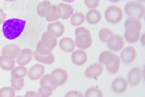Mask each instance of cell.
Instances as JSON below:
<instances>
[{
  "label": "cell",
  "mask_w": 145,
  "mask_h": 97,
  "mask_svg": "<svg viewBox=\"0 0 145 97\" xmlns=\"http://www.w3.org/2000/svg\"><path fill=\"white\" fill-rule=\"evenodd\" d=\"M125 14L129 17H135L142 19L145 14L144 5L137 1H130L128 2L124 7Z\"/></svg>",
  "instance_id": "7a4b0ae2"
},
{
  "label": "cell",
  "mask_w": 145,
  "mask_h": 97,
  "mask_svg": "<svg viewBox=\"0 0 145 97\" xmlns=\"http://www.w3.org/2000/svg\"><path fill=\"white\" fill-rule=\"evenodd\" d=\"M114 34L113 31L109 28H102L98 33L99 39L103 42L106 43L112 36Z\"/></svg>",
  "instance_id": "4dcf8cb0"
},
{
  "label": "cell",
  "mask_w": 145,
  "mask_h": 97,
  "mask_svg": "<svg viewBox=\"0 0 145 97\" xmlns=\"http://www.w3.org/2000/svg\"><path fill=\"white\" fill-rule=\"evenodd\" d=\"M21 49L16 44H9L5 45L1 50V56L9 59H15L20 55Z\"/></svg>",
  "instance_id": "8992f818"
},
{
  "label": "cell",
  "mask_w": 145,
  "mask_h": 97,
  "mask_svg": "<svg viewBox=\"0 0 145 97\" xmlns=\"http://www.w3.org/2000/svg\"><path fill=\"white\" fill-rule=\"evenodd\" d=\"M128 83L126 79L123 77H118L115 79L112 83V90L118 95L124 94L128 89Z\"/></svg>",
  "instance_id": "30bf717a"
},
{
  "label": "cell",
  "mask_w": 145,
  "mask_h": 97,
  "mask_svg": "<svg viewBox=\"0 0 145 97\" xmlns=\"http://www.w3.org/2000/svg\"><path fill=\"white\" fill-rule=\"evenodd\" d=\"M37 61L44 65H51L55 61V57L52 53L48 55H41L37 51H34V57Z\"/></svg>",
  "instance_id": "603a6c76"
},
{
  "label": "cell",
  "mask_w": 145,
  "mask_h": 97,
  "mask_svg": "<svg viewBox=\"0 0 145 97\" xmlns=\"http://www.w3.org/2000/svg\"><path fill=\"white\" fill-rule=\"evenodd\" d=\"M65 97H82L83 95L81 92L75 90H71L67 92L65 95Z\"/></svg>",
  "instance_id": "74e56055"
},
{
  "label": "cell",
  "mask_w": 145,
  "mask_h": 97,
  "mask_svg": "<svg viewBox=\"0 0 145 97\" xmlns=\"http://www.w3.org/2000/svg\"><path fill=\"white\" fill-rule=\"evenodd\" d=\"M71 61L76 66H81L85 64L88 59V55L84 50H77L74 51L71 54Z\"/></svg>",
  "instance_id": "9a60e30c"
},
{
  "label": "cell",
  "mask_w": 145,
  "mask_h": 97,
  "mask_svg": "<svg viewBox=\"0 0 145 97\" xmlns=\"http://www.w3.org/2000/svg\"><path fill=\"white\" fill-rule=\"evenodd\" d=\"M140 30L135 27H129L125 29L124 37L130 43H136L139 40Z\"/></svg>",
  "instance_id": "2e32d148"
},
{
  "label": "cell",
  "mask_w": 145,
  "mask_h": 97,
  "mask_svg": "<svg viewBox=\"0 0 145 97\" xmlns=\"http://www.w3.org/2000/svg\"><path fill=\"white\" fill-rule=\"evenodd\" d=\"M116 55L111 51H104L101 53L98 57L99 62L106 66L110 65L114 60H115Z\"/></svg>",
  "instance_id": "7402d4cb"
},
{
  "label": "cell",
  "mask_w": 145,
  "mask_h": 97,
  "mask_svg": "<svg viewBox=\"0 0 145 97\" xmlns=\"http://www.w3.org/2000/svg\"><path fill=\"white\" fill-rule=\"evenodd\" d=\"M34 57V51L29 48L21 50L20 55L16 59V63L18 65L26 66L28 65Z\"/></svg>",
  "instance_id": "7c38bea8"
},
{
  "label": "cell",
  "mask_w": 145,
  "mask_h": 97,
  "mask_svg": "<svg viewBox=\"0 0 145 97\" xmlns=\"http://www.w3.org/2000/svg\"><path fill=\"white\" fill-rule=\"evenodd\" d=\"M40 86L41 88L50 91H55L57 87V82L53 75H44L40 80Z\"/></svg>",
  "instance_id": "5b68a950"
},
{
  "label": "cell",
  "mask_w": 145,
  "mask_h": 97,
  "mask_svg": "<svg viewBox=\"0 0 145 97\" xmlns=\"http://www.w3.org/2000/svg\"><path fill=\"white\" fill-rule=\"evenodd\" d=\"M121 60L120 57L116 55V58L114 61L109 65L106 66V70L108 73L112 75H115L119 71L120 68Z\"/></svg>",
  "instance_id": "f546056e"
},
{
  "label": "cell",
  "mask_w": 145,
  "mask_h": 97,
  "mask_svg": "<svg viewBox=\"0 0 145 97\" xmlns=\"http://www.w3.org/2000/svg\"><path fill=\"white\" fill-rule=\"evenodd\" d=\"M144 37H145V34L143 33V34L142 35L141 37L140 36V38H139L140 40V41H141L142 44L143 45H144V44H145V43H144Z\"/></svg>",
  "instance_id": "b9f144b4"
},
{
  "label": "cell",
  "mask_w": 145,
  "mask_h": 97,
  "mask_svg": "<svg viewBox=\"0 0 145 97\" xmlns=\"http://www.w3.org/2000/svg\"><path fill=\"white\" fill-rule=\"evenodd\" d=\"M45 68L42 64H37L31 66L27 72V76L31 80H37L40 79L44 75Z\"/></svg>",
  "instance_id": "4fadbf2b"
},
{
  "label": "cell",
  "mask_w": 145,
  "mask_h": 97,
  "mask_svg": "<svg viewBox=\"0 0 145 97\" xmlns=\"http://www.w3.org/2000/svg\"><path fill=\"white\" fill-rule=\"evenodd\" d=\"M7 14L4 12V10L0 8V24H3L4 22L6 20Z\"/></svg>",
  "instance_id": "60d3db41"
},
{
  "label": "cell",
  "mask_w": 145,
  "mask_h": 97,
  "mask_svg": "<svg viewBox=\"0 0 145 97\" xmlns=\"http://www.w3.org/2000/svg\"><path fill=\"white\" fill-rule=\"evenodd\" d=\"M106 43L107 47L114 52L121 51L125 45L124 40L120 34H113Z\"/></svg>",
  "instance_id": "52a82bcc"
},
{
  "label": "cell",
  "mask_w": 145,
  "mask_h": 97,
  "mask_svg": "<svg viewBox=\"0 0 145 97\" xmlns=\"http://www.w3.org/2000/svg\"><path fill=\"white\" fill-rule=\"evenodd\" d=\"M58 6L62 10V16L60 19L63 20L69 19L74 13L73 8L69 4L61 3L58 4Z\"/></svg>",
  "instance_id": "d4e9b609"
},
{
  "label": "cell",
  "mask_w": 145,
  "mask_h": 97,
  "mask_svg": "<svg viewBox=\"0 0 145 97\" xmlns=\"http://www.w3.org/2000/svg\"><path fill=\"white\" fill-rule=\"evenodd\" d=\"M5 1L7 2H14V1H15L16 0H5Z\"/></svg>",
  "instance_id": "f6af8a7d"
},
{
  "label": "cell",
  "mask_w": 145,
  "mask_h": 97,
  "mask_svg": "<svg viewBox=\"0 0 145 97\" xmlns=\"http://www.w3.org/2000/svg\"><path fill=\"white\" fill-rule=\"evenodd\" d=\"M52 4L49 1H45L40 2L36 7V10L38 15L42 18H45L50 14L51 11Z\"/></svg>",
  "instance_id": "d6986e66"
},
{
  "label": "cell",
  "mask_w": 145,
  "mask_h": 97,
  "mask_svg": "<svg viewBox=\"0 0 145 97\" xmlns=\"http://www.w3.org/2000/svg\"><path fill=\"white\" fill-rule=\"evenodd\" d=\"M84 4L89 9H96L97 8L99 4V0H84Z\"/></svg>",
  "instance_id": "d590c367"
},
{
  "label": "cell",
  "mask_w": 145,
  "mask_h": 97,
  "mask_svg": "<svg viewBox=\"0 0 145 97\" xmlns=\"http://www.w3.org/2000/svg\"><path fill=\"white\" fill-rule=\"evenodd\" d=\"M10 85L11 87L15 91H20L25 86V81H24L23 79H18L11 77Z\"/></svg>",
  "instance_id": "1f68e13d"
},
{
  "label": "cell",
  "mask_w": 145,
  "mask_h": 97,
  "mask_svg": "<svg viewBox=\"0 0 145 97\" xmlns=\"http://www.w3.org/2000/svg\"><path fill=\"white\" fill-rule=\"evenodd\" d=\"M46 30L48 33L57 38L62 37L65 31V28L63 24L60 21L50 22L47 26Z\"/></svg>",
  "instance_id": "9c48e42d"
},
{
  "label": "cell",
  "mask_w": 145,
  "mask_h": 97,
  "mask_svg": "<svg viewBox=\"0 0 145 97\" xmlns=\"http://www.w3.org/2000/svg\"><path fill=\"white\" fill-rule=\"evenodd\" d=\"M75 36L82 34H90L91 32L90 31L87 29L86 28H84V27H78L75 29Z\"/></svg>",
  "instance_id": "8d00e7d4"
},
{
  "label": "cell",
  "mask_w": 145,
  "mask_h": 97,
  "mask_svg": "<svg viewBox=\"0 0 145 97\" xmlns=\"http://www.w3.org/2000/svg\"><path fill=\"white\" fill-rule=\"evenodd\" d=\"M103 72V66L98 63L89 66L84 71V75L88 79H95L99 77Z\"/></svg>",
  "instance_id": "5bb4252c"
},
{
  "label": "cell",
  "mask_w": 145,
  "mask_h": 97,
  "mask_svg": "<svg viewBox=\"0 0 145 97\" xmlns=\"http://www.w3.org/2000/svg\"><path fill=\"white\" fill-rule=\"evenodd\" d=\"M76 46L81 50H86L89 48L92 44L91 34H82L76 37Z\"/></svg>",
  "instance_id": "8fae6325"
},
{
  "label": "cell",
  "mask_w": 145,
  "mask_h": 97,
  "mask_svg": "<svg viewBox=\"0 0 145 97\" xmlns=\"http://www.w3.org/2000/svg\"><path fill=\"white\" fill-rule=\"evenodd\" d=\"M124 13L120 7L112 5L108 7L105 11V18L106 20L112 24H117L121 21Z\"/></svg>",
  "instance_id": "3957f363"
},
{
  "label": "cell",
  "mask_w": 145,
  "mask_h": 97,
  "mask_svg": "<svg viewBox=\"0 0 145 97\" xmlns=\"http://www.w3.org/2000/svg\"><path fill=\"white\" fill-rule=\"evenodd\" d=\"M87 22L91 25H96L102 19V15L100 11L97 9H91L85 15Z\"/></svg>",
  "instance_id": "44dd1931"
},
{
  "label": "cell",
  "mask_w": 145,
  "mask_h": 97,
  "mask_svg": "<svg viewBox=\"0 0 145 97\" xmlns=\"http://www.w3.org/2000/svg\"><path fill=\"white\" fill-rule=\"evenodd\" d=\"M62 16V10L58 5L52 4L51 12L45 17L46 20L48 22H53L57 21Z\"/></svg>",
  "instance_id": "cb8c5ba5"
},
{
  "label": "cell",
  "mask_w": 145,
  "mask_h": 97,
  "mask_svg": "<svg viewBox=\"0 0 145 97\" xmlns=\"http://www.w3.org/2000/svg\"><path fill=\"white\" fill-rule=\"evenodd\" d=\"M27 72L28 70L25 66L19 65L18 66L15 67L10 71L11 77L18 79H23L27 76Z\"/></svg>",
  "instance_id": "484cf974"
},
{
  "label": "cell",
  "mask_w": 145,
  "mask_h": 97,
  "mask_svg": "<svg viewBox=\"0 0 145 97\" xmlns=\"http://www.w3.org/2000/svg\"><path fill=\"white\" fill-rule=\"evenodd\" d=\"M103 96V94L101 90L95 87L89 88L85 93L86 97H102Z\"/></svg>",
  "instance_id": "d6a6232c"
},
{
  "label": "cell",
  "mask_w": 145,
  "mask_h": 97,
  "mask_svg": "<svg viewBox=\"0 0 145 97\" xmlns=\"http://www.w3.org/2000/svg\"><path fill=\"white\" fill-rule=\"evenodd\" d=\"M142 23L140 20L135 17H129L126 19L124 23L125 29L129 27H135L140 29H142Z\"/></svg>",
  "instance_id": "f1b7e54d"
},
{
  "label": "cell",
  "mask_w": 145,
  "mask_h": 97,
  "mask_svg": "<svg viewBox=\"0 0 145 97\" xmlns=\"http://www.w3.org/2000/svg\"><path fill=\"white\" fill-rule=\"evenodd\" d=\"M16 60L15 59H9L0 56V68L5 71H11L15 67Z\"/></svg>",
  "instance_id": "4316f807"
},
{
  "label": "cell",
  "mask_w": 145,
  "mask_h": 97,
  "mask_svg": "<svg viewBox=\"0 0 145 97\" xmlns=\"http://www.w3.org/2000/svg\"><path fill=\"white\" fill-rule=\"evenodd\" d=\"M51 74L55 77L57 82L58 87L63 86L68 80L67 72L63 69L57 68L51 72Z\"/></svg>",
  "instance_id": "ffe728a7"
},
{
  "label": "cell",
  "mask_w": 145,
  "mask_h": 97,
  "mask_svg": "<svg viewBox=\"0 0 145 97\" xmlns=\"http://www.w3.org/2000/svg\"><path fill=\"white\" fill-rule=\"evenodd\" d=\"M59 46L60 50L65 52H73L76 48L74 40L70 37H63L59 42Z\"/></svg>",
  "instance_id": "e0dca14e"
},
{
  "label": "cell",
  "mask_w": 145,
  "mask_h": 97,
  "mask_svg": "<svg viewBox=\"0 0 145 97\" xmlns=\"http://www.w3.org/2000/svg\"><path fill=\"white\" fill-rule=\"evenodd\" d=\"M26 23V20L19 18H10L5 20L2 25L4 37L10 41L17 39L25 30Z\"/></svg>",
  "instance_id": "6da1fadb"
},
{
  "label": "cell",
  "mask_w": 145,
  "mask_h": 97,
  "mask_svg": "<svg viewBox=\"0 0 145 97\" xmlns=\"http://www.w3.org/2000/svg\"><path fill=\"white\" fill-rule=\"evenodd\" d=\"M138 1L139 2H140V3H142L145 2V0H138Z\"/></svg>",
  "instance_id": "bcb514c9"
},
{
  "label": "cell",
  "mask_w": 145,
  "mask_h": 97,
  "mask_svg": "<svg viewBox=\"0 0 145 97\" xmlns=\"http://www.w3.org/2000/svg\"><path fill=\"white\" fill-rule=\"evenodd\" d=\"M137 55V52L135 48L133 46H129L125 47L121 52L119 57L123 63L125 64H131L135 61Z\"/></svg>",
  "instance_id": "ba28073f"
},
{
  "label": "cell",
  "mask_w": 145,
  "mask_h": 97,
  "mask_svg": "<svg viewBox=\"0 0 145 97\" xmlns=\"http://www.w3.org/2000/svg\"><path fill=\"white\" fill-rule=\"evenodd\" d=\"M62 1L67 3H73L75 0H62Z\"/></svg>",
  "instance_id": "7bdbcfd3"
},
{
  "label": "cell",
  "mask_w": 145,
  "mask_h": 97,
  "mask_svg": "<svg viewBox=\"0 0 145 97\" xmlns=\"http://www.w3.org/2000/svg\"><path fill=\"white\" fill-rule=\"evenodd\" d=\"M143 76V71L139 67L132 68L128 73V83L132 87H136L140 84Z\"/></svg>",
  "instance_id": "277c9868"
},
{
  "label": "cell",
  "mask_w": 145,
  "mask_h": 97,
  "mask_svg": "<svg viewBox=\"0 0 145 97\" xmlns=\"http://www.w3.org/2000/svg\"><path fill=\"white\" fill-rule=\"evenodd\" d=\"M52 92H53V91H47V90H45L41 87H40L38 90V93H39L40 96H42V97L51 96L52 95Z\"/></svg>",
  "instance_id": "f35d334b"
},
{
  "label": "cell",
  "mask_w": 145,
  "mask_h": 97,
  "mask_svg": "<svg viewBox=\"0 0 145 97\" xmlns=\"http://www.w3.org/2000/svg\"><path fill=\"white\" fill-rule=\"evenodd\" d=\"M25 97H39L40 95L39 93L36 92L34 91H27L25 95Z\"/></svg>",
  "instance_id": "ab89813d"
},
{
  "label": "cell",
  "mask_w": 145,
  "mask_h": 97,
  "mask_svg": "<svg viewBox=\"0 0 145 97\" xmlns=\"http://www.w3.org/2000/svg\"><path fill=\"white\" fill-rule=\"evenodd\" d=\"M15 91L11 87H4L0 89V97H14Z\"/></svg>",
  "instance_id": "836d02e7"
},
{
  "label": "cell",
  "mask_w": 145,
  "mask_h": 97,
  "mask_svg": "<svg viewBox=\"0 0 145 97\" xmlns=\"http://www.w3.org/2000/svg\"><path fill=\"white\" fill-rule=\"evenodd\" d=\"M85 20L86 17L84 14L80 12H77L72 14L70 17V22L72 26L78 27L81 25Z\"/></svg>",
  "instance_id": "83f0119b"
},
{
  "label": "cell",
  "mask_w": 145,
  "mask_h": 97,
  "mask_svg": "<svg viewBox=\"0 0 145 97\" xmlns=\"http://www.w3.org/2000/svg\"><path fill=\"white\" fill-rule=\"evenodd\" d=\"M108 1L112 3H118L121 1V0H108Z\"/></svg>",
  "instance_id": "ee69618b"
},
{
  "label": "cell",
  "mask_w": 145,
  "mask_h": 97,
  "mask_svg": "<svg viewBox=\"0 0 145 97\" xmlns=\"http://www.w3.org/2000/svg\"><path fill=\"white\" fill-rule=\"evenodd\" d=\"M35 51H37L39 54L41 55H48L49 54L52 53V50L49 49V48L45 47L40 40L38 43L37 45H36V49Z\"/></svg>",
  "instance_id": "e575fe53"
},
{
  "label": "cell",
  "mask_w": 145,
  "mask_h": 97,
  "mask_svg": "<svg viewBox=\"0 0 145 97\" xmlns=\"http://www.w3.org/2000/svg\"><path fill=\"white\" fill-rule=\"evenodd\" d=\"M40 41L45 47L52 51L57 45V39L48 31H45L42 34Z\"/></svg>",
  "instance_id": "ac0fdd59"
}]
</instances>
